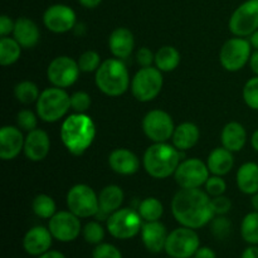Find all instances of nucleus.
Returning a JSON list of instances; mask_svg holds the SVG:
<instances>
[{
  "label": "nucleus",
  "instance_id": "nucleus-12",
  "mask_svg": "<svg viewBox=\"0 0 258 258\" xmlns=\"http://www.w3.org/2000/svg\"><path fill=\"white\" fill-rule=\"evenodd\" d=\"M229 30L236 37H248L258 29V0H247L232 14Z\"/></svg>",
  "mask_w": 258,
  "mask_h": 258
},
{
  "label": "nucleus",
  "instance_id": "nucleus-3",
  "mask_svg": "<svg viewBox=\"0 0 258 258\" xmlns=\"http://www.w3.org/2000/svg\"><path fill=\"white\" fill-rule=\"evenodd\" d=\"M144 169L155 179L169 178L180 164V151L174 145L155 143L146 149L143 159Z\"/></svg>",
  "mask_w": 258,
  "mask_h": 258
},
{
  "label": "nucleus",
  "instance_id": "nucleus-27",
  "mask_svg": "<svg viewBox=\"0 0 258 258\" xmlns=\"http://www.w3.org/2000/svg\"><path fill=\"white\" fill-rule=\"evenodd\" d=\"M237 185L244 194L258 193V164L244 163L237 171Z\"/></svg>",
  "mask_w": 258,
  "mask_h": 258
},
{
  "label": "nucleus",
  "instance_id": "nucleus-47",
  "mask_svg": "<svg viewBox=\"0 0 258 258\" xmlns=\"http://www.w3.org/2000/svg\"><path fill=\"white\" fill-rule=\"evenodd\" d=\"M241 258H258V247L252 244V246L247 247L242 253Z\"/></svg>",
  "mask_w": 258,
  "mask_h": 258
},
{
  "label": "nucleus",
  "instance_id": "nucleus-46",
  "mask_svg": "<svg viewBox=\"0 0 258 258\" xmlns=\"http://www.w3.org/2000/svg\"><path fill=\"white\" fill-rule=\"evenodd\" d=\"M196 258H217L216 252L209 247H199L198 251L194 254Z\"/></svg>",
  "mask_w": 258,
  "mask_h": 258
},
{
  "label": "nucleus",
  "instance_id": "nucleus-34",
  "mask_svg": "<svg viewBox=\"0 0 258 258\" xmlns=\"http://www.w3.org/2000/svg\"><path fill=\"white\" fill-rule=\"evenodd\" d=\"M242 238L249 244H258V212L248 213L241 224Z\"/></svg>",
  "mask_w": 258,
  "mask_h": 258
},
{
  "label": "nucleus",
  "instance_id": "nucleus-48",
  "mask_svg": "<svg viewBox=\"0 0 258 258\" xmlns=\"http://www.w3.org/2000/svg\"><path fill=\"white\" fill-rule=\"evenodd\" d=\"M249 66H251V70L253 71V73L258 76V50L252 53L251 58H249Z\"/></svg>",
  "mask_w": 258,
  "mask_h": 258
},
{
  "label": "nucleus",
  "instance_id": "nucleus-42",
  "mask_svg": "<svg viewBox=\"0 0 258 258\" xmlns=\"http://www.w3.org/2000/svg\"><path fill=\"white\" fill-rule=\"evenodd\" d=\"M92 258H122V254L110 243H100L92 252Z\"/></svg>",
  "mask_w": 258,
  "mask_h": 258
},
{
  "label": "nucleus",
  "instance_id": "nucleus-41",
  "mask_svg": "<svg viewBox=\"0 0 258 258\" xmlns=\"http://www.w3.org/2000/svg\"><path fill=\"white\" fill-rule=\"evenodd\" d=\"M204 185H206V191L209 194V197L223 196L227 190V183L224 181V179H222V176L218 175L209 176Z\"/></svg>",
  "mask_w": 258,
  "mask_h": 258
},
{
  "label": "nucleus",
  "instance_id": "nucleus-24",
  "mask_svg": "<svg viewBox=\"0 0 258 258\" xmlns=\"http://www.w3.org/2000/svg\"><path fill=\"white\" fill-rule=\"evenodd\" d=\"M199 136H201V133L196 123L183 122L175 127L171 140H173V145L179 151H186L197 145Z\"/></svg>",
  "mask_w": 258,
  "mask_h": 258
},
{
  "label": "nucleus",
  "instance_id": "nucleus-2",
  "mask_svg": "<svg viewBox=\"0 0 258 258\" xmlns=\"http://www.w3.org/2000/svg\"><path fill=\"white\" fill-rule=\"evenodd\" d=\"M96 136V126L92 118L86 113H73L68 116L60 127L63 145L72 155H83L92 145Z\"/></svg>",
  "mask_w": 258,
  "mask_h": 258
},
{
  "label": "nucleus",
  "instance_id": "nucleus-50",
  "mask_svg": "<svg viewBox=\"0 0 258 258\" xmlns=\"http://www.w3.org/2000/svg\"><path fill=\"white\" fill-rule=\"evenodd\" d=\"M38 258H66L64 254L60 253V252L58 251H48L45 252V253L40 254Z\"/></svg>",
  "mask_w": 258,
  "mask_h": 258
},
{
  "label": "nucleus",
  "instance_id": "nucleus-8",
  "mask_svg": "<svg viewBox=\"0 0 258 258\" xmlns=\"http://www.w3.org/2000/svg\"><path fill=\"white\" fill-rule=\"evenodd\" d=\"M67 207L78 218L95 217L100 209L98 196L95 190L86 184H77L67 193Z\"/></svg>",
  "mask_w": 258,
  "mask_h": 258
},
{
  "label": "nucleus",
  "instance_id": "nucleus-32",
  "mask_svg": "<svg viewBox=\"0 0 258 258\" xmlns=\"http://www.w3.org/2000/svg\"><path fill=\"white\" fill-rule=\"evenodd\" d=\"M15 98L23 105H30L33 102H37L40 93L38 90V86L30 81H23L19 82L14 88Z\"/></svg>",
  "mask_w": 258,
  "mask_h": 258
},
{
  "label": "nucleus",
  "instance_id": "nucleus-37",
  "mask_svg": "<svg viewBox=\"0 0 258 258\" xmlns=\"http://www.w3.org/2000/svg\"><path fill=\"white\" fill-rule=\"evenodd\" d=\"M232 223L227 217L217 216L211 221V231L213 236L218 239H224L229 236Z\"/></svg>",
  "mask_w": 258,
  "mask_h": 258
},
{
  "label": "nucleus",
  "instance_id": "nucleus-53",
  "mask_svg": "<svg viewBox=\"0 0 258 258\" xmlns=\"http://www.w3.org/2000/svg\"><path fill=\"white\" fill-rule=\"evenodd\" d=\"M252 207H253V209L256 212H258V193L253 194V197H252Z\"/></svg>",
  "mask_w": 258,
  "mask_h": 258
},
{
  "label": "nucleus",
  "instance_id": "nucleus-39",
  "mask_svg": "<svg viewBox=\"0 0 258 258\" xmlns=\"http://www.w3.org/2000/svg\"><path fill=\"white\" fill-rule=\"evenodd\" d=\"M91 96L83 91H77L71 96V107L76 113H85L91 107Z\"/></svg>",
  "mask_w": 258,
  "mask_h": 258
},
{
  "label": "nucleus",
  "instance_id": "nucleus-43",
  "mask_svg": "<svg viewBox=\"0 0 258 258\" xmlns=\"http://www.w3.org/2000/svg\"><path fill=\"white\" fill-rule=\"evenodd\" d=\"M232 208V202L229 198L224 196L213 197L212 199V209H213L214 216H224L228 213Z\"/></svg>",
  "mask_w": 258,
  "mask_h": 258
},
{
  "label": "nucleus",
  "instance_id": "nucleus-33",
  "mask_svg": "<svg viewBox=\"0 0 258 258\" xmlns=\"http://www.w3.org/2000/svg\"><path fill=\"white\" fill-rule=\"evenodd\" d=\"M32 209L34 214L39 218L50 219L55 214V202L53 201L52 197L47 194H39L33 199Z\"/></svg>",
  "mask_w": 258,
  "mask_h": 258
},
{
  "label": "nucleus",
  "instance_id": "nucleus-52",
  "mask_svg": "<svg viewBox=\"0 0 258 258\" xmlns=\"http://www.w3.org/2000/svg\"><path fill=\"white\" fill-rule=\"evenodd\" d=\"M251 144H252V148H253L256 151H258V130L254 131L253 135H252Z\"/></svg>",
  "mask_w": 258,
  "mask_h": 258
},
{
  "label": "nucleus",
  "instance_id": "nucleus-6",
  "mask_svg": "<svg viewBox=\"0 0 258 258\" xmlns=\"http://www.w3.org/2000/svg\"><path fill=\"white\" fill-rule=\"evenodd\" d=\"M164 85L163 72L156 67H143L131 81V92L140 102H150L158 97Z\"/></svg>",
  "mask_w": 258,
  "mask_h": 258
},
{
  "label": "nucleus",
  "instance_id": "nucleus-51",
  "mask_svg": "<svg viewBox=\"0 0 258 258\" xmlns=\"http://www.w3.org/2000/svg\"><path fill=\"white\" fill-rule=\"evenodd\" d=\"M249 42H251L252 47H253L256 50H258V29L251 35V39H249Z\"/></svg>",
  "mask_w": 258,
  "mask_h": 258
},
{
  "label": "nucleus",
  "instance_id": "nucleus-14",
  "mask_svg": "<svg viewBox=\"0 0 258 258\" xmlns=\"http://www.w3.org/2000/svg\"><path fill=\"white\" fill-rule=\"evenodd\" d=\"M143 130L154 143H166L173 136L175 126L168 112L163 110H151L144 117Z\"/></svg>",
  "mask_w": 258,
  "mask_h": 258
},
{
  "label": "nucleus",
  "instance_id": "nucleus-30",
  "mask_svg": "<svg viewBox=\"0 0 258 258\" xmlns=\"http://www.w3.org/2000/svg\"><path fill=\"white\" fill-rule=\"evenodd\" d=\"M22 45L15 38L2 37L0 39V64L12 66L20 58Z\"/></svg>",
  "mask_w": 258,
  "mask_h": 258
},
{
  "label": "nucleus",
  "instance_id": "nucleus-5",
  "mask_svg": "<svg viewBox=\"0 0 258 258\" xmlns=\"http://www.w3.org/2000/svg\"><path fill=\"white\" fill-rule=\"evenodd\" d=\"M71 108V96L64 88L50 87L40 92L37 101V113L44 122L60 120Z\"/></svg>",
  "mask_w": 258,
  "mask_h": 258
},
{
  "label": "nucleus",
  "instance_id": "nucleus-25",
  "mask_svg": "<svg viewBox=\"0 0 258 258\" xmlns=\"http://www.w3.org/2000/svg\"><path fill=\"white\" fill-rule=\"evenodd\" d=\"M222 145L232 153H237L243 149L247 141V133L243 125L239 122H228L222 130Z\"/></svg>",
  "mask_w": 258,
  "mask_h": 258
},
{
  "label": "nucleus",
  "instance_id": "nucleus-36",
  "mask_svg": "<svg viewBox=\"0 0 258 258\" xmlns=\"http://www.w3.org/2000/svg\"><path fill=\"white\" fill-rule=\"evenodd\" d=\"M83 238L87 243L90 244H100L102 242V239L105 238V229L101 226V223H98L97 221L95 222H88L82 229Z\"/></svg>",
  "mask_w": 258,
  "mask_h": 258
},
{
  "label": "nucleus",
  "instance_id": "nucleus-11",
  "mask_svg": "<svg viewBox=\"0 0 258 258\" xmlns=\"http://www.w3.org/2000/svg\"><path fill=\"white\" fill-rule=\"evenodd\" d=\"M209 169L201 159H186L180 161L174 173L176 184L181 189L201 188L209 179Z\"/></svg>",
  "mask_w": 258,
  "mask_h": 258
},
{
  "label": "nucleus",
  "instance_id": "nucleus-26",
  "mask_svg": "<svg viewBox=\"0 0 258 258\" xmlns=\"http://www.w3.org/2000/svg\"><path fill=\"white\" fill-rule=\"evenodd\" d=\"M234 165V158L233 153L229 151L228 149L217 148L209 154L208 160H207V166H208L209 171L213 175L223 176L228 174L232 170Z\"/></svg>",
  "mask_w": 258,
  "mask_h": 258
},
{
  "label": "nucleus",
  "instance_id": "nucleus-38",
  "mask_svg": "<svg viewBox=\"0 0 258 258\" xmlns=\"http://www.w3.org/2000/svg\"><path fill=\"white\" fill-rule=\"evenodd\" d=\"M243 100L249 108L258 111V76L246 82L243 87Z\"/></svg>",
  "mask_w": 258,
  "mask_h": 258
},
{
  "label": "nucleus",
  "instance_id": "nucleus-44",
  "mask_svg": "<svg viewBox=\"0 0 258 258\" xmlns=\"http://www.w3.org/2000/svg\"><path fill=\"white\" fill-rule=\"evenodd\" d=\"M136 62L141 68L150 67L155 62V54L148 47H141L136 53Z\"/></svg>",
  "mask_w": 258,
  "mask_h": 258
},
{
  "label": "nucleus",
  "instance_id": "nucleus-7",
  "mask_svg": "<svg viewBox=\"0 0 258 258\" xmlns=\"http://www.w3.org/2000/svg\"><path fill=\"white\" fill-rule=\"evenodd\" d=\"M106 224H107V231L112 237L117 239H130L141 232L143 218L139 212L130 208H123L113 212L108 217Z\"/></svg>",
  "mask_w": 258,
  "mask_h": 258
},
{
  "label": "nucleus",
  "instance_id": "nucleus-29",
  "mask_svg": "<svg viewBox=\"0 0 258 258\" xmlns=\"http://www.w3.org/2000/svg\"><path fill=\"white\" fill-rule=\"evenodd\" d=\"M180 63V53L173 45H164L155 53V66L161 72H171Z\"/></svg>",
  "mask_w": 258,
  "mask_h": 258
},
{
  "label": "nucleus",
  "instance_id": "nucleus-1",
  "mask_svg": "<svg viewBox=\"0 0 258 258\" xmlns=\"http://www.w3.org/2000/svg\"><path fill=\"white\" fill-rule=\"evenodd\" d=\"M174 218L181 226L198 229L214 218L212 199L202 189H180L171 201Z\"/></svg>",
  "mask_w": 258,
  "mask_h": 258
},
{
  "label": "nucleus",
  "instance_id": "nucleus-21",
  "mask_svg": "<svg viewBox=\"0 0 258 258\" xmlns=\"http://www.w3.org/2000/svg\"><path fill=\"white\" fill-rule=\"evenodd\" d=\"M108 165L120 175H133L140 169V160L127 149H116L108 156Z\"/></svg>",
  "mask_w": 258,
  "mask_h": 258
},
{
  "label": "nucleus",
  "instance_id": "nucleus-18",
  "mask_svg": "<svg viewBox=\"0 0 258 258\" xmlns=\"http://www.w3.org/2000/svg\"><path fill=\"white\" fill-rule=\"evenodd\" d=\"M53 236L49 229L42 226L33 227L25 233L23 239V247L30 256H40L49 251L52 246Z\"/></svg>",
  "mask_w": 258,
  "mask_h": 258
},
{
  "label": "nucleus",
  "instance_id": "nucleus-31",
  "mask_svg": "<svg viewBox=\"0 0 258 258\" xmlns=\"http://www.w3.org/2000/svg\"><path fill=\"white\" fill-rule=\"evenodd\" d=\"M139 214L145 222H155L161 218L164 213V207L159 199L149 197L140 202L138 208Z\"/></svg>",
  "mask_w": 258,
  "mask_h": 258
},
{
  "label": "nucleus",
  "instance_id": "nucleus-22",
  "mask_svg": "<svg viewBox=\"0 0 258 258\" xmlns=\"http://www.w3.org/2000/svg\"><path fill=\"white\" fill-rule=\"evenodd\" d=\"M108 47L116 58L121 60L126 59L130 57L135 47L134 34L127 28H116L108 38Z\"/></svg>",
  "mask_w": 258,
  "mask_h": 258
},
{
  "label": "nucleus",
  "instance_id": "nucleus-35",
  "mask_svg": "<svg viewBox=\"0 0 258 258\" xmlns=\"http://www.w3.org/2000/svg\"><path fill=\"white\" fill-rule=\"evenodd\" d=\"M77 63L81 72H96L101 66V57L95 50H86L80 55Z\"/></svg>",
  "mask_w": 258,
  "mask_h": 258
},
{
  "label": "nucleus",
  "instance_id": "nucleus-15",
  "mask_svg": "<svg viewBox=\"0 0 258 258\" xmlns=\"http://www.w3.org/2000/svg\"><path fill=\"white\" fill-rule=\"evenodd\" d=\"M48 229L57 241L72 242L81 233L80 218L71 211L58 212L49 219Z\"/></svg>",
  "mask_w": 258,
  "mask_h": 258
},
{
  "label": "nucleus",
  "instance_id": "nucleus-13",
  "mask_svg": "<svg viewBox=\"0 0 258 258\" xmlns=\"http://www.w3.org/2000/svg\"><path fill=\"white\" fill-rule=\"evenodd\" d=\"M80 72L81 70L77 60L67 55H59L48 66L47 77L54 87L67 88L77 82Z\"/></svg>",
  "mask_w": 258,
  "mask_h": 258
},
{
  "label": "nucleus",
  "instance_id": "nucleus-23",
  "mask_svg": "<svg viewBox=\"0 0 258 258\" xmlns=\"http://www.w3.org/2000/svg\"><path fill=\"white\" fill-rule=\"evenodd\" d=\"M15 40L22 45V48L30 49L38 44L40 38V32L38 25L28 18H18L15 20V27L13 30Z\"/></svg>",
  "mask_w": 258,
  "mask_h": 258
},
{
  "label": "nucleus",
  "instance_id": "nucleus-17",
  "mask_svg": "<svg viewBox=\"0 0 258 258\" xmlns=\"http://www.w3.org/2000/svg\"><path fill=\"white\" fill-rule=\"evenodd\" d=\"M25 138L19 127L3 126L0 130V158L3 160H13L24 150Z\"/></svg>",
  "mask_w": 258,
  "mask_h": 258
},
{
  "label": "nucleus",
  "instance_id": "nucleus-9",
  "mask_svg": "<svg viewBox=\"0 0 258 258\" xmlns=\"http://www.w3.org/2000/svg\"><path fill=\"white\" fill-rule=\"evenodd\" d=\"M199 236L193 228L181 226L169 233L165 252L173 258H190L199 249Z\"/></svg>",
  "mask_w": 258,
  "mask_h": 258
},
{
  "label": "nucleus",
  "instance_id": "nucleus-45",
  "mask_svg": "<svg viewBox=\"0 0 258 258\" xmlns=\"http://www.w3.org/2000/svg\"><path fill=\"white\" fill-rule=\"evenodd\" d=\"M15 22H13L12 18H9L8 15H2L0 17V35L2 37H7L8 34L14 30Z\"/></svg>",
  "mask_w": 258,
  "mask_h": 258
},
{
  "label": "nucleus",
  "instance_id": "nucleus-19",
  "mask_svg": "<svg viewBox=\"0 0 258 258\" xmlns=\"http://www.w3.org/2000/svg\"><path fill=\"white\" fill-rule=\"evenodd\" d=\"M50 149V140L44 130L35 128L28 133L24 141V154L30 161H42L47 158Z\"/></svg>",
  "mask_w": 258,
  "mask_h": 258
},
{
  "label": "nucleus",
  "instance_id": "nucleus-4",
  "mask_svg": "<svg viewBox=\"0 0 258 258\" xmlns=\"http://www.w3.org/2000/svg\"><path fill=\"white\" fill-rule=\"evenodd\" d=\"M95 82L101 92L111 97H117L130 87V76L122 60L110 58L103 60L96 71Z\"/></svg>",
  "mask_w": 258,
  "mask_h": 258
},
{
  "label": "nucleus",
  "instance_id": "nucleus-40",
  "mask_svg": "<svg viewBox=\"0 0 258 258\" xmlns=\"http://www.w3.org/2000/svg\"><path fill=\"white\" fill-rule=\"evenodd\" d=\"M17 123H18V127L22 128L23 131L30 133V131L37 128V125H38L37 116H35L34 112H32V111L22 110L17 115Z\"/></svg>",
  "mask_w": 258,
  "mask_h": 258
},
{
  "label": "nucleus",
  "instance_id": "nucleus-16",
  "mask_svg": "<svg viewBox=\"0 0 258 258\" xmlns=\"http://www.w3.org/2000/svg\"><path fill=\"white\" fill-rule=\"evenodd\" d=\"M43 23L53 33H67L76 25V13L72 8L63 4H55L48 8L43 15Z\"/></svg>",
  "mask_w": 258,
  "mask_h": 258
},
{
  "label": "nucleus",
  "instance_id": "nucleus-20",
  "mask_svg": "<svg viewBox=\"0 0 258 258\" xmlns=\"http://www.w3.org/2000/svg\"><path fill=\"white\" fill-rule=\"evenodd\" d=\"M168 232L165 226L159 221L146 222L141 228V239L144 246L146 247L151 253H159L165 249L166 239H168Z\"/></svg>",
  "mask_w": 258,
  "mask_h": 258
},
{
  "label": "nucleus",
  "instance_id": "nucleus-54",
  "mask_svg": "<svg viewBox=\"0 0 258 258\" xmlns=\"http://www.w3.org/2000/svg\"><path fill=\"white\" fill-rule=\"evenodd\" d=\"M170 258H173V257H170Z\"/></svg>",
  "mask_w": 258,
  "mask_h": 258
},
{
  "label": "nucleus",
  "instance_id": "nucleus-28",
  "mask_svg": "<svg viewBox=\"0 0 258 258\" xmlns=\"http://www.w3.org/2000/svg\"><path fill=\"white\" fill-rule=\"evenodd\" d=\"M98 202L100 208L112 214L113 212L118 211L123 202V191L118 185H107L98 194Z\"/></svg>",
  "mask_w": 258,
  "mask_h": 258
},
{
  "label": "nucleus",
  "instance_id": "nucleus-49",
  "mask_svg": "<svg viewBox=\"0 0 258 258\" xmlns=\"http://www.w3.org/2000/svg\"><path fill=\"white\" fill-rule=\"evenodd\" d=\"M81 3V5H83L85 8H88V9H92V8L98 7L101 4L102 0H78Z\"/></svg>",
  "mask_w": 258,
  "mask_h": 258
},
{
  "label": "nucleus",
  "instance_id": "nucleus-10",
  "mask_svg": "<svg viewBox=\"0 0 258 258\" xmlns=\"http://www.w3.org/2000/svg\"><path fill=\"white\" fill-rule=\"evenodd\" d=\"M251 42L242 37L232 38L222 45L219 60L224 70L237 72L246 66L251 58Z\"/></svg>",
  "mask_w": 258,
  "mask_h": 258
}]
</instances>
